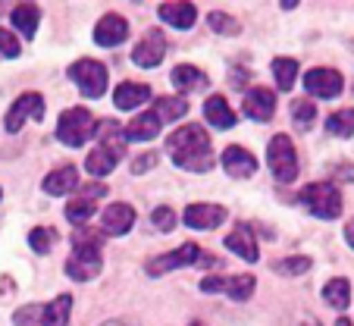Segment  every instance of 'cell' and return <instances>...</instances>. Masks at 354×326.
I'll use <instances>...</instances> for the list:
<instances>
[{"mask_svg": "<svg viewBox=\"0 0 354 326\" xmlns=\"http://www.w3.org/2000/svg\"><path fill=\"white\" fill-rule=\"evenodd\" d=\"M167 151L176 167L188 170V173H210L216 163L210 138L201 126H179L167 138Z\"/></svg>", "mask_w": 354, "mask_h": 326, "instance_id": "cell-1", "label": "cell"}, {"mask_svg": "<svg viewBox=\"0 0 354 326\" xmlns=\"http://www.w3.org/2000/svg\"><path fill=\"white\" fill-rule=\"evenodd\" d=\"M100 229H88V226H75L73 235V257L66 260V273L75 282H88L100 273L104 266V254H100Z\"/></svg>", "mask_w": 354, "mask_h": 326, "instance_id": "cell-2", "label": "cell"}, {"mask_svg": "<svg viewBox=\"0 0 354 326\" xmlns=\"http://www.w3.org/2000/svg\"><path fill=\"white\" fill-rule=\"evenodd\" d=\"M94 135H97V147L88 154L85 170L91 176H107V173H113V167L122 160V154H126V135H122V126L116 120L97 123Z\"/></svg>", "mask_w": 354, "mask_h": 326, "instance_id": "cell-3", "label": "cell"}, {"mask_svg": "<svg viewBox=\"0 0 354 326\" xmlns=\"http://www.w3.org/2000/svg\"><path fill=\"white\" fill-rule=\"evenodd\" d=\"M94 129H97V123H94L91 110H85V107H69V110L60 114V120H57V138L69 147H82L94 135Z\"/></svg>", "mask_w": 354, "mask_h": 326, "instance_id": "cell-4", "label": "cell"}, {"mask_svg": "<svg viewBox=\"0 0 354 326\" xmlns=\"http://www.w3.org/2000/svg\"><path fill=\"white\" fill-rule=\"evenodd\" d=\"M298 201L320 220H335L342 213V194L333 182H310L308 188H301Z\"/></svg>", "mask_w": 354, "mask_h": 326, "instance_id": "cell-5", "label": "cell"}, {"mask_svg": "<svg viewBox=\"0 0 354 326\" xmlns=\"http://www.w3.org/2000/svg\"><path fill=\"white\" fill-rule=\"evenodd\" d=\"M192 264L214 266L216 260L207 257V254L201 251L194 242H185L182 248H173V251L160 254V257H151V260H147V273H151V276H160V273H169V270H176V266H192Z\"/></svg>", "mask_w": 354, "mask_h": 326, "instance_id": "cell-6", "label": "cell"}, {"mask_svg": "<svg viewBox=\"0 0 354 326\" xmlns=\"http://www.w3.org/2000/svg\"><path fill=\"white\" fill-rule=\"evenodd\" d=\"M267 163H270V170H273L276 182H292L295 176H298V154H295V145L288 135L270 138Z\"/></svg>", "mask_w": 354, "mask_h": 326, "instance_id": "cell-7", "label": "cell"}, {"mask_svg": "<svg viewBox=\"0 0 354 326\" xmlns=\"http://www.w3.org/2000/svg\"><path fill=\"white\" fill-rule=\"evenodd\" d=\"M69 79L79 85L82 94H88V98H100V94L107 91V82H110V73L104 63L97 60H79L69 66Z\"/></svg>", "mask_w": 354, "mask_h": 326, "instance_id": "cell-8", "label": "cell"}, {"mask_svg": "<svg viewBox=\"0 0 354 326\" xmlns=\"http://www.w3.org/2000/svg\"><path fill=\"white\" fill-rule=\"evenodd\" d=\"M26 120H44V98H41L38 91L19 94V98L13 100V107H10L3 126H7V132H19V129L26 126Z\"/></svg>", "mask_w": 354, "mask_h": 326, "instance_id": "cell-9", "label": "cell"}, {"mask_svg": "<svg viewBox=\"0 0 354 326\" xmlns=\"http://www.w3.org/2000/svg\"><path fill=\"white\" fill-rule=\"evenodd\" d=\"M254 276H207L201 280V292H226L232 301H248L254 292Z\"/></svg>", "mask_w": 354, "mask_h": 326, "instance_id": "cell-10", "label": "cell"}, {"mask_svg": "<svg viewBox=\"0 0 354 326\" xmlns=\"http://www.w3.org/2000/svg\"><path fill=\"white\" fill-rule=\"evenodd\" d=\"M163 57H167V38H163L160 28H151V32H145V38H141L138 44H135V51H132L135 66H145V69L160 66Z\"/></svg>", "mask_w": 354, "mask_h": 326, "instance_id": "cell-11", "label": "cell"}, {"mask_svg": "<svg viewBox=\"0 0 354 326\" xmlns=\"http://www.w3.org/2000/svg\"><path fill=\"white\" fill-rule=\"evenodd\" d=\"M304 88H308V94H314V98H335V94H342L345 82H342V75L335 73V69L317 66V69H310V73H304Z\"/></svg>", "mask_w": 354, "mask_h": 326, "instance_id": "cell-12", "label": "cell"}, {"mask_svg": "<svg viewBox=\"0 0 354 326\" xmlns=\"http://www.w3.org/2000/svg\"><path fill=\"white\" fill-rule=\"evenodd\" d=\"M241 114H245L248 120H257V123L273 120L276 94L270 91V88H254V91H248L245 100H241Z\"/></svg>", "mask_w": 354, "mask_h": 326, "instance_id": "cell-13", "label": "cell"}, {"mask_svg": "<svg viewBox=\"0 0 354 326\" xmlns=\"http://www.w3.org/2000/svg\"><path fill=\"white\" fill-rule=\"evenodd\" d=\"M185 226L192 229H216L226 220V207L220 204H188L185 213H182Z\"/></svg>", "mask_w": 354, "mask_h": 326, "instance_id": "cell-14", "label": "cell"}, {"mask_svg": "<svg viewBox=\"0 0 354 326\" xmlns=\"http://www.w3.org/2000/svg\"><path fill=\"white\" fill-rule=\"evenodd\" d=\"M135 226V210L129 204H110L107 210H104V217H100V233L104 235H126L129 229Z\"/></svg>", "mask_w": 354, "mask_h": 326, "instance_id": "cell-15", "label": "cell"}, {"mask_svg": "<svg viewBox=\"0 0 354 326\" xmlns=\"http://www.w3.org/2000/svg\"><path fill=\"white\" fill-rule=\"evenodd\" d=\"M223 167H226L229 176H235V179H248V176L257 173V160L251 151H245L241 145H229L226 151H223Z\"/></svg>", "mask_w": 354, "mask_h": 326, "instance_id": "cell-16", "label": "cell"}, {"mask_svg": "<svg viewBox=\"0 0 354 326\" xmlns=\"http://www.w3.org/2000/svg\"><path fill=\"white\" fill-rule=\"evenodd\" d=\"M226 248L239 254L241 260H248V264H254V260L261 257V251H257V242H254V229L248 226V223H239V226H235L232 233L226 235Z\"/></svg>", "mask_w": 354, "mask_h": 326, "instance_id": "cell-17", "label": "cell"}, {"mask_svg": "<svg viewBox=\"0 0 354 326\" xmlns=\"http://www.w3.org/2000/svg\"><path fill=\"white\" fill-rule=\"evenodd\" d=\"M126 38H129V22L122 19V16H116V13H107L104 19L97 22V28H94V41L104 44V47H116V44H122Z\"/></svg>", "mask_w": 354, "mask_h": 326, "instance_id": "cell-18", "label": "cell"}, {"mask_svg": "<svg viewBox=\"0 0 354 326\" xmlns=\"http://www.w3.org/2000/svg\"><path fill=\"white\" fill-rule=\"evenodd\" d=\"M204 120L214 129H232L235 123H239V116H235V110L229 107V100L223 98V94H210V98L204 100Z\"/></svg>", "mask_w": 354, "mask_h": 326, "instance_id": "cell-19", "label": "cell"}, {"mask_svg": "<svg viewBox=\"0 0 354 326\" xmlns=\"http://www.w3.org/2000/svg\"><path fill=\"white\" fill-rule=\"evenodd\" d=\"M160 19L167 22V26L179 28V32H188V28L194 26V19H198V7L194 3H163L160 7Z\"/></svg>", "mask_w": 354, "mask_h": 326, "instance_id": "cell-20", "label": "cell"}, {"mask_svg": "<svg viewBox=\"0 0 354 326\" xmlns=\"http://www.w3.org/2000/svg\"><path fill=\"white\" fill-rule=\"evenodd\" d=\"M147 100H151V88L141 85V82H122L113 91V104L120 110H135V107L147 104Z\"/></svg>", "mask_w": 354, "mask_h": 326, "instance_id": "cell-21", "label": "cell"}, {"mask_svg": "<svg viewBox=\"0 0 354 326\" xmlns=\"http://www.w3.org/2000/svg\"><path fill=\"white\" fill-rule=\"evenodd\" d=\"M157 132H160V120H157L151 110H147V114H141V116H135L129 126H122L126 141H151Z\"/></svg>", "mask_w": 354, "mask_h": 326, "instance_id": "cell-22", "label": "cell"}, {"mask_svg": "<svg viewBox=\"0 0 354 326\" xmlns=\"http://www.w3.org/2000/svg\"><path fill=\"white\" fill-rule=\"evenodd\" d=\"M169 79H173L176 91H201V88H207V85H210L207 75L201 73L198 66H188V63L176 66L173 73H169Z\"/></svg>", "mask_w": 354, "mask_h": 326, "instance_id": "cell-23", "label": "cell"}, {"mask_svg": "<svg viewBox=\"0 0 354 326\" xmlns=\"http://www.w3.org/2000/svg\"><path fill=\"white\" fill-rule=\"evenodd\" d=\"M75 185H79V170H75L73 163H66V167L54 170V173L44 179V192H47V194H69Z\"/></svg>", "mask_w": 354, "mask_h": 326, "instance_id": "cell-24", "label": "cell"}, {"mask_svg": "<svg viewBox=\"0 0 354 326\" xmlns=\"http://www.w3.org/2000/svg\"><path fill=\"white\" fill-rule=\"evenodd\" d=\"M323 298H326V305H333L335 311H345L348 305H351V282L348 280H329L326 286H323Z\"/></svg>", "mask_w": 354, "mask_h": 326, "instance_id": "cell-25", "label": "cell"}, {"mask_svg": "<svg viewBox=\"0 0 354 326\" xmlns=\"http://www.w3.org/2000/svg\"><path fill=\"white\" fill-rule=\"evenodd\" d=\"M38 19H41V10L35 7V3H19V7L13 10V26L19 28L26 38H35V32H38Z\"/></svg>", "mask_w": 354, "mask_h": 326, "instance_id": "cell-26", "label": "cell"}, {"mask_svg": "<svg viewBox=\"0 0 354 326\" xmlns=\"http://www.w3.org/2000/svg\"><path fill=\"white\" fill-rule=\"evenodd\" d=\"M151 114H154L160 123H173V120H179V116L188 114V104L182 98H157Z\"/></svg>", "mask_w": 354, "mask_h": 326, "instance_id": "cell-27", "label": "cell"}, {"mask_svg": "<svg viewBox=\"0 0 354 326\" xmlns=\"http://www.w3.org/2000/svg\"><path fill=\"white\" fill-rule=\"evenodd\" d=\"M47 326H69V314H73V295H57L50 305H44Z\"/></svg>", "mask_w": 354, "mask_h": 326, "instance_id": "cell-28", "label": "cell"}, {"mask_svg": "<svg viewBox=\"0 0 354 326\" xmlns=\"http://www.w3.org/2000/svg\"><path fill=\"white\" fill-rule=\"evenodd\" d=\"M273 75H276V85L279 91H288L295 85V75H298V63L292 57H276L273 60Z\"/></svg>", "mask_w": 354, "mask_h": 326, "instance_id": "cell-29", "label": "cell"}, {"mask_svg": "<svg viewBox=\"0 0 354 326\" xmlns=\"http://www.w3.org/2000/svg\"><path fill=\"white\" fill-rule=\"evenodd\" d=\"M326 132L335 138H351L354 135V110H339L326 120Z\"/></svg>", "mask_w": 354, "mask_h": 326, "instance_id": "cell-30", "label": "cell"}, {"mask_svg": "<svg viewBox=\"0 0 354 326\" xmlns=\"http://www.w3.org/2000/svg\"><path fill=\"white\" fill-rule=\"evenodd\" d=\"M91 213H94V201H91V198H85L82 192L66 204V220H69V223H75V226H85V220L91 217Z\"/></svg>", "mask_w": 354, "mask_h": 326, "instance_id": "cell-31", "label": "cell"}, {"mask_svg": "<svg viewBox=\"0 0 354 326\" xmlns=\"http://www.w3.org/2000/svg\"><path fill=\"white\" fill-rule=\"evenodd\" d=\"M13 323L16 326H47V314L44 305H26L13 314Z\"/></svg>", "mask_w": 354, "mask_h": 326, "instance_id": "cell-32", "label": "cell"}, {"mask_svg": "<svg viewBox=\"0 0 354 326\" xmlns=\"http://www.w3.org/2000/svg\"><path fill=\"white\" fill-rule=\"evenodd\" d=\"M276 273L282 276H301L310 270V257H304V254H298V257H286V260H276L273 264Z\"/></svg>", "mask_w": 354, "mask_h": 326, "instance_id": "cell-33", "label": "cell"}, {"mask_svg": "<svg viewBox=\"0 0 354 326\" xmlns=\"http://www.w3.org/2000/svg\"><path fill=\"white\" fill-rule=\"evenodd\" d=\"M54 242H57V233L50 226H35L32 233H28V245H32L38 254H47Z\"/></svg>", "mask_w": 354, "mask_h": 326, "instance_id": "cell-34", "label": "cell"}, {"mask_svg": "<svg viewBox=\"0 0 354 326\" xmlns=\"http://www.w3.org/2000/svg\"><path fill=\"white\" fill-rule=\"evenodd\" d=\"M292 120L298 123L301 129H308L310 123L317 120V107H314V100H292Z\"/></svg>", "mask_w": 354, "mask_h": 326, "instance_id": "cell-35", "label": "cell"}, {"mask_svg": "<svg viewBox=\"0 0 354 326\" xmlns=\"http://www.w3.org/2000/svg\"><path fill=\"white\" fill-rule=\"evenodd\" d=\"M207 26L214 28L216 35H239L241 32V26L232 19V16H226V13H210L207 16Z\"/></svg>", "mask_w": 354, "mask_h": 326, "instance_id": "cell-36", "label": "cell"}, {"mask_svg": "<svg viewBox=\"0 0 354 326\" xmlns=\"http://www.w3.org/2000/svg\"><path fill=\"white\" fill-rule=\"evenodd\" d=\"M176 223H179V220H176V210H173V207H157V210L151 213V226H157L160 233H173Z\"/></svg>", "mask_w": 354, "mask_h": 326, "instance_id": "cell-37", "label": "cell"}, {"mask_svg": "<svg viewBox=\"0 0 354 326\" xmlns=\"http://www.w3.org/2000/svg\"><path fill=\"white\" fill-rule=\"evenodd\" d=\"M19 41L13 38V35L7 32V28H0V57H7V60H16L19 57Z\"/></svg>", "mask_w": 354, "mask_h": 326, "instance_id": "cell-38", "label": "cell"}, {"mask_svg": "<svg viewBox=\"0 0 354 326\" xmlns=\"http://www.w3.org/2000/svg\"><path fill=\"white\" fill-rule=\"evenodd\" d=\"M151 167H157V154H154V151H147L145 157L132 160V173H135V176H141L145 170H151Z\"/></svg>", "mask_w": 354, "mask_h": 326, "instance_id": "cell-39", "label": "cell"}, {"mask_svg": "<svg viewBox=\"0 0 354 326\" xmlns=\"http://www.w3.org/2000/svg\"><path fill=\"white\" fill-rule=\"evenodd\" d=\"M229 75H232V85L235 88H248V69L245 66H232V69H229Z\"/></svg>", "mask_w": 354, "mask_h": 326, "instance_id": "cell-40", "label": "cell"}, {"mask_svg": "<svg viewBox=\"0 0 354 326\" xmlns=\"http://www.w3.org/2000/svg\"><path fill=\"white\" fill-rule=\"evenodd\" d=\"M335 173H339V179L354 182V167H335Z\"/></svg>", "mask_w": 354, "mask_h": 326, "instance_id": "cell-41", "label": "cell"}, {"mask_svg": "<svg viewBox=\"0 0 354 326\" xmlns=\"http://www.w3.org/2000/svg\"><path fill=\"white\" fill-rule=\"evenodd\" d=\"M345 239H348V245L354 248V220H351V223H348V226H345Z\"/></svg>", "mask_w": 354, "mask_h": 326, "instance_id": "cell-42", "label": "cell"}, {"mask_svg": "<svg viewBox=\"0 0 354 326\" xmlns=\"http://www.w3.org/2000/svg\"><path fill=\"white\" fill-rule=\"evenodd\" d=\"M104 326H135V323H129V320H110V323H104Z\"/></svg>", "mask_w": 354, "mask_h": 326, "instance_id": "cell-43", "label": "cell"}, {"mask_svg": "<svg viewBox=\"0 0 354 326\" xmlns=\"http://www.w3.org/2000/svg\"><path fill=\"white\" fill-rule=\"evenodd\" d=\"M335 326H354V323L348 317H339V320H335Z\"/></svg>", "mask_w": 354, "mask_h": 326, "instance_id": "cell-44", "label": "cell"}, {"mask_svg": "<svg viewBox=\"0 0 354 326\" xmlns=\"http://www.w3.org/2000/svg\"><path fill=\"white\" fill-rule=\"evenodd\" d=\"M192 326H204V323H198V320H194V323H192Z\"/></svg>", "mask_w": 354, "mask_h": 326, "instance_id": "cell-45", "label": "cell"}]
</instances>
